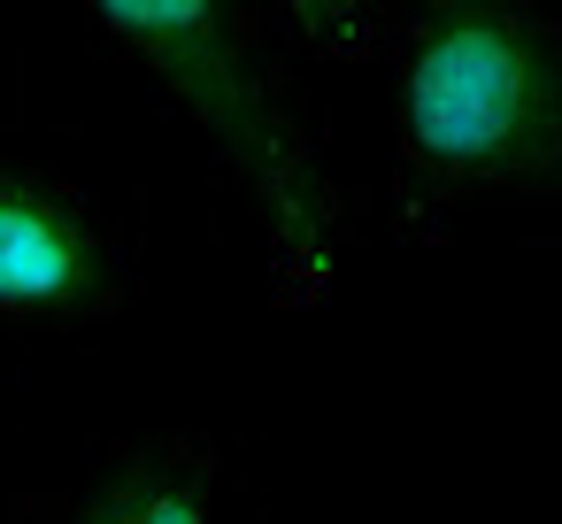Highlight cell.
Here are the masks:
<instances>
[{
	"label": "cell",
	"instance_id": "cell-3",
	"mask_svg": "<svg viewBox=\"0 0 562 524\" xmlns=\"http://www.w3.org/2000/svg\"><path fill=\"white\" fill-rule=\"evenodd\" d=\"M124 309V239L101 193L0 163V324L101 332Z\"/></svg>",
	"mask_w": 562,
	"mask_h": 524
},
{
	"label": "cell",
	"instance_id": "cell-2",
	"mask_svg": "<svg viewBox=\"0 0 562 524\" xmlns=\"http://www.w3.org/2000/svg\"><path fill=\"white\" fill-rule=\"evenodd\" d=\"M101 40H116L216 147L239 201L255 209L270 293L285 309H316L339 278L347 201L285 101V78L262 40L255 0H63Z\"/></svg>",
	"mask_w": 562,
	"mask_h": 524
},
{
	"label": "cell",
	"instance_id": "cell-1",
	"mask_svg": "<svg viewBox=\"0 0 562 524\" xmlns=\"http://www.w3.org/2000/svg\"><path fill=\"white\" fill-rule=\"evenodd\" d=\"M393 209L439 247L477 201H562V9L554 0H416L393 24Z\"/></svg>",
	"mask_w": 562,
	"mask_h": 524
},
{
	"label": "cell",
	"instance_id": "cell-5",
	"mask_svg": "<svg viewBox=\"0 0 562 524\" xmlns=\"http://www.w3.org/2000/svg\"><path fill=\"white\" fill-rule=\"evenodd\" d=\"M262 9L285 24L293 47H308L316 63H378L393 47V24H401V0H262Z\"/></svg>",
	"mask_w": 562,
	"mask_h": 524
},
{
	"label": "cell",
	"instance_id": "cell-4",
	"mask_svg": "<svg viewBox=\"0 0 562 524\" xmlns=\"http://www.w3.org/2000/svg\"><path fill=\"white\" fill-rule=\"evenodd\" d=\"M224 447L216 439H139L116 447L86 486L32 509V524H216Z\"/></svg>",
	"mask_w": 562,
	"mask_h": 524
}]
</instances>
